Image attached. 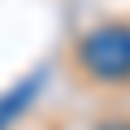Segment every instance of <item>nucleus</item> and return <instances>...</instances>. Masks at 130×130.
I'll use <instances>...</instances> for the list:
<instances>
[{
	"mask_svg": "<svg viewBox=\"0 0 130 130\" xmlns=\"http://www.w3.org/2000/svg\"><path fill=\"white\" fill-rule=\"evenodd\" d=\"M78 56H83V70L104 78V83L130 78V30L126 26H100L78 43Z\"/></svg>",
	"mask_w": 130,
	"mask_h": 130,
	"instance_id": "f257e3e1",
	"label": "nucleus"
},
{
	"mask_svg": "<svg viewBox=\"0 0 130 130\" xmlns=\"http://www.w3.org/2000/svg\"><path fill=\"white\" fill-rule=\"evenodd\" d=\"M30 91H35V87H30V83H26V87H22V91H18V95H5V100H0V130H5V126H9V121H13V113H18V108H22V104H26V100H30Z\"/></svg>",
	"mask_w": 130,
	"mask_h": 130,
	"instance_id": "f03ea898",
	"label": "nucleus"
}]
</instances>
